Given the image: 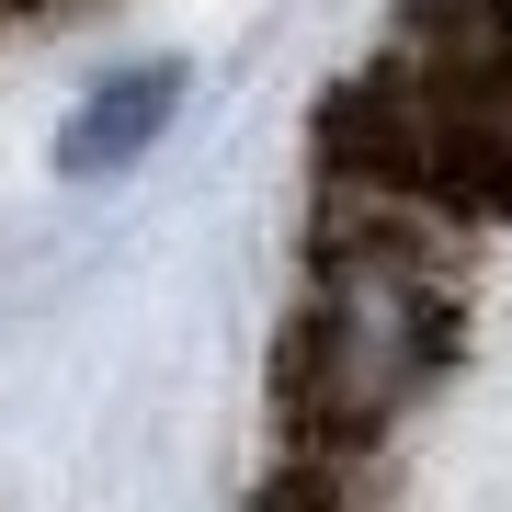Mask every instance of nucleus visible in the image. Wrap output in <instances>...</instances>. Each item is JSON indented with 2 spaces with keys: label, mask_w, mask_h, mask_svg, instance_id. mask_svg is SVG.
Wrapping results in <instances>:
<instances>
[{
  "label": "nucleus",
  "mask_w": 512,
  "mask_h": 512,
  "mask_svg": "<svg viewBox=\"0 0 512 512\" xmlns=\"http://www.w3.org/2000/svg\"><path fill=\"white\" fill-rule=\"evenodd\" d=\"M433 342H444V296H433V274H421L399 239L330 251L319 319H308V376H319V410L330 421H387L421 387Z\"/></svg>",
  "instance_id": "f257e3e1"
},
{
  "label": "nucleus",
  "mask_w": 512,
  "mask_h": 512,
  "mask_svg": "<svg viewBox=\"0 0 512 512\" xmlns=\"http://www.w3.org/2000/svg\"><path fill=\"white\" fill-rule=\"evenodd\" d=\"M171 114H183V69H171V57H148V69H114L92 103L69 114V126H57V171H69V183H103V171H126L148 137L171 126Z\"/></svg>",
  "instance_id": "f03ea898"
}]
</instances>
